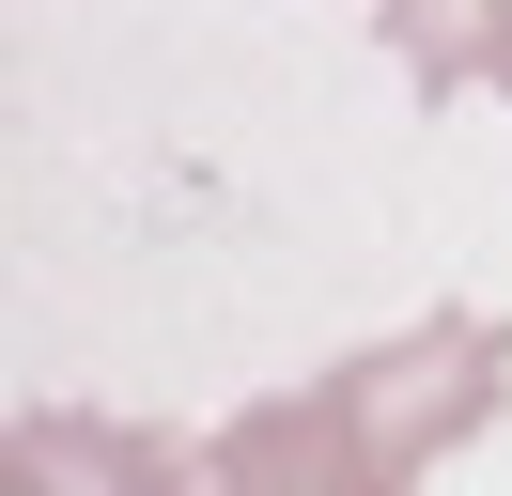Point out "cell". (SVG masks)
Listing matches in <instances>:
<instances>
[{
  "instance_id": "cell-1",
  "label": "cell",
  "mask_w": 512,
  "mask_h": 496,
  "mask_svg": "<svg viewBox=\"0 0 512 496\" xmlns=\"http://www.w3.org/2000/svg\"><path fill=\"white\" fill-rule=\"evenodd\" d=\"M512 403V310H419L202 434V496H419Z\"/></svg>"
},
{
  "instance_id": "cell-2",
  "label": "cell",
  "mask_w": 512,
  "mask_h": 496,
  "mask_svg": "<svg viewBox=\"0 0 512 496\" xmlns=\"http://www.w3.org/2000/svg\"><path fill=\"white\" fill-rule=\"evenodd\" d=\"M0 496H202V465L140 419H94V403H32L0 434Z\"/></svg>"
},
{
  "instance_id": "cell-3",
  "label": "cell",
  "mask_w": 512,
  "mask_h": 496,
  "mask_svg": "<svg viewBox=\"0 0 512 496\" xmlns=\"http://www.w3.org/2000/svg\"><path fill=\"white\" fill-rule=\"evenodd\" d=\"M388 47L419 93H497L512 109V0H388Z\"/></svg>"
},
{
  "instance_id": "cell-4",
  "label": "cell",
  "mask_w": 512,
  "mask_h": 496,
  "mask_svg": "<svg viewBox=\"0 0 512 496\" xmlns=\"http://www.w3.org/2000/svg\"><path fill=\"white\" fill-rule=\"evenodd\" d=\"M373 16H388V0H373Z\"/></svg>"
}]
</instances>
